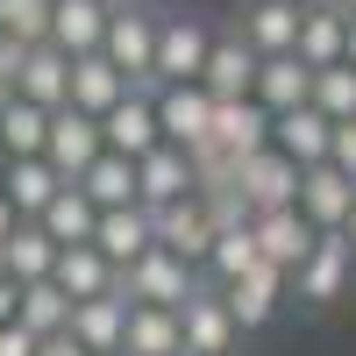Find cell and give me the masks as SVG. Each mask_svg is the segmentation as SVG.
I'll list each match as a JSON object with an SVG mask.
<instances>
[{
    "label": "cell",
    "mask_w": 356,
    "mask_h": 356,
    "mask_svg": "<svg viewBox=\"0 0 356 356\" xmlns=\"http://www.w3.org/2000/svg\"><path fill=\"white\" fill-rule=\"evenodd\" d=\"M349 278H356V250H349V235H321L314 257L292 271V292H300L307 307H335L342 292H349Z\"/></svg>",
    "instance_id": "8fae6325"
},
{
    "label": "cell",
    "mask_w": 356,
    "mask_h": 356,
    "mask_svg": "<svg viewBox=\"0 0 356 356\" xmlns=\"http://www.w3.org/2000/svg\"><path fill=\"white\" fill-rule=\"evenodd\" d=\"M214 36H221V22H214V15L164 8V15H157V72H150V86H200Z\"/></svg>",
    "instance_id": "6da1fadb"
},
{
    "label": "cell",
    "mask_w": 356,
    "mask_h": 356,
    "mask_svg": "<svg viewBox=\"0 0 356 356\" xmlns=\"http://www.w3.org/2000/svg\"><path fill=\"white\" fill-rule=\"evenodd\" d=\"M314 114H328V122L342 129V122H356V72L349 65H335V72H314V100H307Z\"/></svg>",
    "instance_id": "d590c367"
},
{
    "label": "cell",
    "mask_w": 356,
    "mask_h": 356,
    "mask_svg": "<svg viewBox=\"0 0 356 356\" xmlns=\"http://www.w3.org/2000/svg\"><path fill=\"white\" fill-rule=\"evenodd\" d=\"M271 150H278L285 164H300V171H321L328 150H335V122H328V114H314V107H292V114L271 122Z\"/></svg>",
    "instance_id": "9a60e30c"
},
{
    "label": "cell",
    "mask_w": 356,
    "mask_h": 356,
    "mask_svg": "<svg viewBox=\"0 0 356 356\" xmlns=\"http://www.w3.org/2000/svg\"><path fill=\"white\" fill-rule=\"evenodd\" d=\"M8 164H15V157H8V150H0V186H8Z\"/></svg>",
    "instance_id": "bcb514c9"
},
{
    "label": "cell",
    "mask_w": 356,
    "mask_h": 356,
    "mask_svg": "<svg viewBox=\"0 0 356 356\" xmlns=\"http://www.w3.org/2000/svg\"><path fill=\"white\" fill-rule=\"evenodd\" d=\"M0 36L22 50L50 43V0H0Z\"/></svg>",
    "instance_id": "e575fe53"
},
{
    "label": "cell",
    "mask_w": 356,
    "mask_h": 356,
    "mask_svg": "<svg viewBox=\"0 0 356 356\" xmlns=\"http://www.w3.org/2000/svg\"><path fill=\"white\" fill-rule=\"evenodd\" d=\"M300 214H307V228H314V235H342V228H349V214H356V186H349L335 164L307 171V178H300Z\"/></svg>",
    "instance_id": "e0dca14e"
},
{
    "label": "cell",
    "mask_w": 356,
    "mask_h": 356,
    "mask_svg": "<svg viewBox=\"0 0 356 356\" xmlns=\"http://www.w3.org/2000/svg\"><path fill=\"white\" fill-rule=\"evenodd\" d=\"M15 328L36 335V342H57V335L72 328V300H65L50 278H43V285H22V314H15Z\"/></svg>",
    "instance_id": "4dcf8cb0"
},
{
    "label": "cell",
    "mask_w": 356,
    "mask_h": 356,
    "mask_svg": "<svg viewBox=\"0 0 356 356\" xmlns=\"http://www.w3.org/2000/svg\"><path fill=\"white\" fill-rule=\"evenodd\" d=\"M300 164H285L278 150H257L235 164V200L250 207V214H271V207H300Z\"/></svg>",
    "instance_id": "8992f818"
},
{
    "label": "cell",
    "mask_w": 356,
    "mask_h": 356,
    "mask_svg": "<svg viewBox=\"0 0 356 356\" xmlns=\"http://www.w3.org/2000/svg\"><path fill=\"white\" fill-rule=\"evenodd\" d=\"M93 250L114 264V271L143 264V257L157 250V221H150V207H114V214H100V228H93Z\"/></svg>",
    "instance_id": "ac0fdd59"
},
{
    "label": "cell",
    "mask_w": 356,
    "mask_h": 356,
    "mask_svg": "<svg viewBox=\"0 0 356 356\" xmlns=\"http://www.w3.org/2000/svg\"><path fill=\"white\" fill-rule=\"evenodd\" d=\"M50 285L65 292L72 307H86V300H114V292H122V271H114V264H107L93 243H86V250H57Z\"/></svg>",
    "instance_id": "ffe728a7"
},
{
    "label": "cell",
    "mask_w": 356,
    "mask_h": 356,
    "mask_svg": "<svg viewBox=\"0 0 356 356\" xmlns=\"http://www.w3.org/2000/svg\"><path fill=\"white\" fill-rule=\"evenodd\" d=\"M300 57L307 72H335L342 57H349V15H335V8H307L300 15Z\"/></svg>",
    "instance_id": "d4e9b609"
},
{
    "label": "cell",
    "mask_w": 356,
    "mask_h": 356,
    "mask_svg": "<svg viewBox=\"0 0 356 356\" xmlns=\"http://www.w3.org/2000/svg\"><path fill=\"white\" fill-rule=\"evenodd\" d=\"M257 235H250V221H228V228H214V257H207V285H235V278H250L257 271Z\"/></svg>",
    "instance_id": "f546056e"
},
{
    "label": "cell",
    "mask_w": 356,
    "mask_h": 356,
    "mask_svg": "<svg viewBox=\"0 0 356 356\" xmlns=\"http://www.w3.org/2000/svg\"><path fill=\"white\" fill-rule=\"evenodd\" d=\"M300 0H243V8H235V36H243L257 57H292L300 50Z\"/></svg>",
    "instance_id": "5b68a950"
},
{
    "label": "cell",
    "mask_w": 356,
    "mask_h": 356,
    "mask_svg": "<svg viewBox=\"0 0 356 356\" xmlns=\"http://www.w3.org/2000/svg\"><path fill=\"white\" fill-rule=\"evenodd\" d=\"M250 235H257V257L264 264H271V271H300V264L314 257V243H321V235L307 228V214H300V207H271V214H250Z\"/></svg>",
    "instance_id": "9c48e42d"
},
{
    "label": "cell",
    "mask_w": 356,
    "mask_h": 356,
    "mask_svg": "<svg viewBox=\"0 0 356 356\" xmlns=\"http://www.w3.org/2000/svg\"><path fill=\"white\" fill-rule=\"evenodd\" d=\"M15 100H29V107H43V114H57V107H72V57L57 50V43H36L22 57V79H15Z\"/></svg>",
    "instance_id": "d6986e66"
},
{
    "label": "cell",
    "mask_w": 356,
    "mask_h": 356,
    "mask_svg": "<svg viewBox=\"0 0 356 356\" xmlns=\"http://www.w3.org/2000/svg\"><path fill=\"white\" fill-rule=\"evenodd\" d=\"M157 15H164V8H143V0H114V22H107L100 57H107V65L122 72L129 86H150V72H157Z\"/></svg>",
    "instance_id": "7a4b0ae2"
},
{
    "label": "cell",
    "mask_w": 356,
    "mask_h": 356,
    "mask_svg": "<svg viewBox=\"0 0 356 356\" xmlns=\"http://www.w3.org/2000/svg\"><path fill=\"white\" fill-rule=\"evenodd\" d=\"M214 150L228 157V164H243V157H257V150H271V114H264L257 100H235V107H214Z\"/></svg>",
    "instance_id": "7402d4cb"
},
{
    "label": "cell",
    "mask_w": 356,
    "mask_h": 356,
    "mask_svg": "<svg viewBox=\"0 0 356 356\" xmlns=\"http://www.w3.org/2000/svg\"><path fill=\"white\" fill-rule=\"evenodd\" d=\"M157 250H171V257H186L193 271H207V257H214V214H207V200L193 193V200H178V207H157Z\"/></svg>",
    "instance_id": "7c38bea8"
},
{
    "label": "cell",
    "mask_w": 356,
    "mask_h": 356,
    "mask_svg": "<svg viewBox=\"0 0 356 356\" xmlns=\"http://www.w3.org/2000/svg\"><path fill=\"white\" fill-rule=\"evenodd\" d=\"M8 107H15V86H8V79H0V114H8Z\"/></svg>",
    "instance_id": "b9f144b4"
},
{
    "label": "cell",
    "mask_w": 356,
    "mask_h": 356,
    "mask_svg": "<svg viewBox=\"0 0 356 356\" xmlns=\"http://www.w3.org/2000/svg\"><path fill=\"white\" fill-rule=\"evenodd\" d=\"M193 193H200V178H193V157H186V150H171V143H157V150L136 164V200L150 207V214H157V207H178V200H193Z\"/></svg>",
    "instance_id": "2e32d148"
},
{
    "label": "cell",
    "mask_w": 356,
    "mask_h": 356,
    "mask_svg": "<svg viewBox=\"0 0 356 356\" xmlns=\"http://www.w3.org/2000/svg\"><path fill=\"white\" fill-rule=\"evenodd\" d=\"M342 65H349V72H356V22H349V57H342Z\"/></svg>",
    "instance_id": "ee69618b"
},
{
    "label": "cell",
    "mask_w": 356,
    "mask_h": 356,
    "mask_svg": "<svg viewBox=\"0 0 356 356\" xmlns=\"http://www.w3.org/2000/svg\"><path fill=\"white\" fill-rule=\"evenodd\" d=\"M107 22H114V0H50V43L72 57H100L107 43Z\"/></svg>",
    "instance_id": "5bb4252c"
},
{
    "label": "cell",
    "mask_w": 356,
    "mask_h": 356,
    "mask_svg": "<svg viewBox=\"0 0 356 356\" xmlns=\"http://www.w3.org/2000/svg\"><path fill=\"white\" fill-rule=\"evenodd\" d=\"M0 150H8L15 164H22V157H43V150H50V114L29 107V100H15L8 114H0Z\"/></svg>",
    "instance_id": "836d02e7"
},
{
    "label": "cell",
    "mask_w": 356,
    "mask_h": 356,
    "mask_svg": "<svg viewBox=\"0 0 356 356\" xmlns=\"http://www.w3.org/2000/svg\"><path fill=\"white\" fill-rule=\"evenodd\" d=\"M193 292H200V271H193L186 257H171V250H150L143 264L122 271V300H129V307H164V314H178Z\"/></svg>",
    "instance_id": "3957f363"
},
{
    "label": "cell",
    "mask_w": 356,
    "mask_h": 356,
    "mask_svg": "<svg viewBox=\"0 0 356 356\" xmlns=\"http://www.w3.org/2000/svg\"><path fill=\"white\" fill-rule=\"evenodd\" d=\"M50 271H57V243H50L36 221H22V228L8 235V278H15V285H43Z\"/></svg>",
    "instance_id": "1f68e13d"
},
{
    "label": "cell",
    "mask_w": 356,
    "mask_h": 356,
    "mask_svg": "<svg viewBox=\"0 0 356 356\" xmlns=\"http://www.w3.org/2000/svg\"><path fill=\"white\" fill-rule=\"evenodd\" d=\"M178 328H186V356H235V342H243V328H235V314L214 285L200 278V292L186 307H178Z\"/></svg>",
    "instance_id": "52a82bcc"
},
{
    "label": "cell",
    "mask_w": 356,
    "mask_h": 356,
    "mask_svg": "<svg viewBox=\"0 0 356 356\" xmlns=\"http://www.w3.org/2000/svg\"><path fill=\"white\" fill-rule=\"evenodd\" d=\"M264 114H292V107H307L314 100V72L300 65V57H257V93H250Z\"/></svg>",
    "instance_id": "603a6c76"
},
{
    "label": "cell",
    "mask_w": 356,
    "mask_h": 356,
    "mask_svg": "<svg viewBox=\"0 0 356 356\" xmlns=\"http://www.w3.org/2000/svg\"><path fill=\"white\" fill-rule=\"evenodd\" d=\"M129 93H136V86L114 72L107 57H79V65H72V107H79V114H93V122H107V114L122 107Z\"/></svg>",
    "instance_id": "484cf974"
},
{
    "label": "cell",
    "mask_w": 356,
    "mask_h": 356,
    "mask_svg": "<svg viewBox=\"0 0 356 356\" xmlns=\"http://www.w3.org/2000/svg\"><path fill=\"white\" fill-rule=\"evenodd\" d=\"M15 314H22V285L8 278V285H0V328H15Z\"/></svg>",
    "instance_id": "f35d334b"
},
{
    "label": "cell",
    "mask_w": 356,
    "mask_h": 356,
    "mask_svg": "<svg viewBox=\"0 0 356 356\" xmlns=\"http://www.w3.org/2000/svg\"><path fill=\"white\" fill-rule=\"evenodd\" d=\"M15 228H22V214H15V207H8V193H0V243H8Z\"/></svg>",
    "instance_id": "60d3db41"
},
{
    "label": "cell",
    "mask_w": 356,
    "mask_h": 356,
    "mask_svg": "<svg viewBox=\"0 0 356 356\" xmlns=\"http://www.w3.org/2000/svg\"><path fill=\"white\" fill-rule=\"evenodd\" d=\"M328 164H335V171L349 178V186H356V122H342V129H335V150H328Z\"/></svg>",
    "instance_id": "8d00e7d4"
},
{
    "label": "cell",
    "mask_w": 356,
    "mask_h": 356,
    "mask_svg": "<svg viewBox=\"0 0 356 356\" xmlns=\"http://www.w3.org/2000/svg\"><path fill=\"white\" fill-rule=\"evenodd\" d=\"M43 342L36 335H22V328H0V356H36Z\"/></svg>",
    "instance_id": "74e56055"
},
{
    "label": "cell",
    "mask_w": 356,
    "mask_h": 356,
    "mask_svg": "<svg viewBox=\"0 0 356 356\" xmlns=\"http://www.w3.org/2000/svg\"><path fill=\"white\" fill-rule=\"evenodd\" d=\"M300 8H328V0H300Z\"/></svg>",
    "instance_id": "c3c4849f"
},
{
    "label": "cell",
    "mask_w": 356,
    "mask_h": 356,
    "mask_svg": "<svg viewBox=\"0 0 356 356\" xmlns=\"http://www.w3.org/2000/svg\"><path fill=\"white\" fill-rule=\"evenodd\" d=\"M36 228L50 235L57 250H86V243H93V228H100V207L86 200L79 186H65V193H57V200L43 207V221H36Z\"/></svg>",
    "instance_id": "4316f807"
},
{
    "label": "cell",
    "mask_w": 356,
    "mask_h": 356,
    "mask_svg": "<svg viewBox=\"0 0 356 356\" xmlns=\"http://www.w3.org/2000/svg\"><path fill=\"white\" fill-rule=\"evenodd\" d=\"M285 271H271V264H257L250 278H235V285H221V300H228V314H235V328L243 335H257L264 321H271L278 307H285Z\"/></svg>",
    "instance_id": "44dd1931"
},
{
    "label": "cell",
    "mask_w": 356,
    "mask_h": 356,
    "mask_svg": "<svg viewBox=\"0 0 356 356\" xmlns=\"http://www.w3.org/2000/svg\"><path fill=\"white\" fill-rule=\"evenodd\" d=\"M342 235H349V250H356V214H349V228H342Z\"/></svg>",
    "instance_id": "7dc6e473"
},
{
    "label": "cell",
    "mask_w": 356,
    "mask_h": 356,
    "mask_svg": "<svg viewBox=\"0 0 356 356\" xmlns=\"http://www.w3.org/2000/svg\"><path fill=\"white\" fill-rule=\"evenodd\" d=\"M79 193L93 200L100 214H114V207H143V200H136V164H129V157H100L93 171L79 178Z\"/></svg>",
    "instance_id": "d6a6232c"
},
{
    "label": "cell",
    "mask_w": 356,
    "mask_h": 356,
    "mask_svg": "<svg viewBox=\"0 0 356 356\" xmlns=\"http://www.w3.org/2000/svg\"><path fill=\"white\" fill-rule=\"evenodd\" d=\"M100 157H107L100 122H93V114H79V107H57V114H50V150H43V164L65 178V186H79Z\"/></svg>",
    "instance_id": "277c9868"
},
{
    "label": "cell",
    "mask_w": 356,
    "mask_h": 356,
    "mask_svg": "<svg viewBox=\"0 0 356 356\" xmlns=\"http://www.w3.org/2000/svg\"><path fill=\"white\" fill-rule=\"evenodd\" d=\"M36 356H86V349H79V342H72V335H57V342H43V349H36Z\"/></svg>",
    "instance_id": "ab89813d"
},
{
    "label": "cell",
    "mask_w": 356,
    "mask_h": 356,
    "mask_svg": "<svg viewBox=\"0 0 356 356\" xmlns=\"http://www.w3.org/2000/svg\"><path fill=\"white\" fill-rule=\"evenodd\" d=\"M157 100V129L171 150H200L207 136H214V100H207V86H150Z\"/></svg>",
    "instance_id": "ba28073f"
},
{
    "label": "cell",
    "mask_w": 356,
    "mask_h": 356,
    "mask_svg": "<svg viewBox=\"0 0 356 356\" xmlns=\"http://www.w3.org/2000/svg\"><path fill=\"white\" fill-rule=\"evenodd\" d=\"M328 8H335V15H349V22H356V0H328Z\"/></svg>",
    "instance_id": "7bdbcfd3"
},
{
    "label": "cell",
    "mask_w": 356,
    "mask_h": 356,
    "mask_svg": "<svg viewBox=\"0 0 356 356\" xmlns=\"http://www.w3.org/2000/svg\"><path fill=\"white\" fill-rule=\"evenodd\" d=\"M86 356H122V335H129V300L114 292V300H86L72 307V328H65Z\"/></svg>",
    "instance_id": "cb8c5ba5"
},
{
    "label": "cell",
    "mask_w": 356,
    "mask_h": 356,
    "mask_svg": "<svg viewBox=\"0 0 356 356\" xmlns=\"http://www.w3.org/2000/svg\"><path fill=\"white\" fill-rule=\"evenodd\" d=\"M200 86H207V100L214 107H235V100H250L257 93V50L235 36V29L221 22V36H214V50H207V72H200Z\"/></svg>",
    "instance_id": "30bf717a"
},
{
    "label": "cell",
    "mask_w": 356,
    "mask_h": 356,
    "mask_svg": "<svg viewBox=\"0 0 356 356\" xmlns=\"http://www.w3.org/2000/svg\"><path fill=\"white\" fill-rule=\"evenodd\" d=\"M0 285H8V243H0Z\"/></svg>",
    "instance_id": "f6af8a7d"
},
{
    "label": "cell",
    "mask_w": 356,
    "mask_h": 356,
    "mask_svg": "<svg viewBox=\"0 0 356 356\" xmlns=\"http://www.w3.org/2000/svg\"><path fill=\"white\" fill-rule=\"evenodd\" d=\"M100 136H107V157H129V164H143L164 143V129H157V100H150V86H136V93L122 100L100 122Z\"/></svg>",
    "instance_id": "4fadbf2b"
},
{
    "label": "cell",
    "mask_w": 356,
    "mask_h": 356,
    "mask_svg": "<svg viewBox=\"0 0 356 356\" xmlns=\"http://www.w3.org/2000/svg\"><path fill=\"white\" fill-rule=\"evenodd\" d=\"M0 193H8V207L22 221H43V207L65 193V178H57L43 157H22V164H8V186H0Z\"/></svg>",
    "instance_id": "f1b7e54d"
},
{
    "label": "cell",
    "mask_w": 356,
    "mask_h": 356,
    "mask_svg": "<svg viewBox=\"0 0 356 356\" xmlns=\"http://www.w3.org/2000/svg\"><path fill=\"white\" fill-rule=\"evenodd\" d=\"M122 356H186V328H178V314H164V307H129Z\"/></svg>",
    "instance_id": "83f0119b"
}]
</instances>
